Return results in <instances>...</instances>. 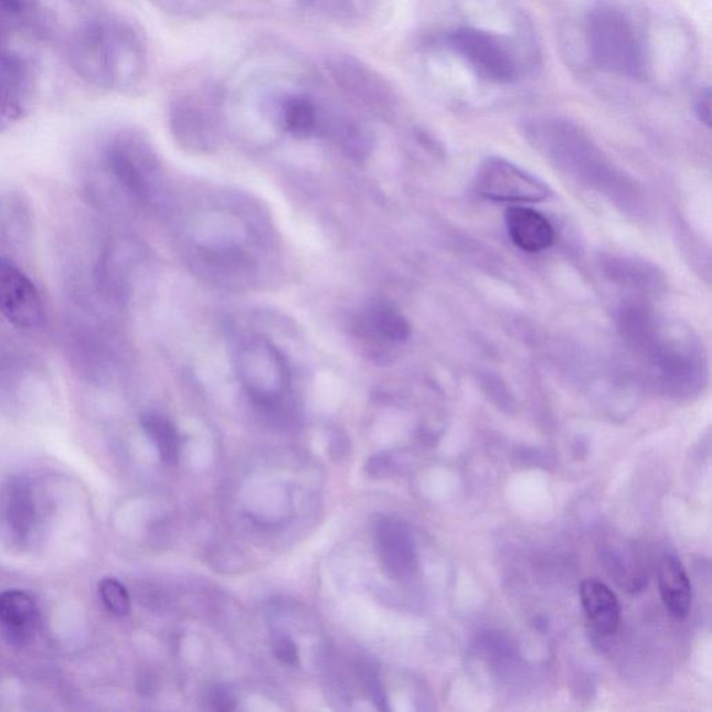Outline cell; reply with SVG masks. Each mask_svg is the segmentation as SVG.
<instances>
[{"label":"cell","mask_w":712,"mask_h":712,"mask_svg":"<svg viewBox=\"0 0 712 712\" xmlns=\"http://www.w3.org/2000/svg\"><path fill=\"white\" fill-rule=\"evenodd\" d=\"M585 34L588 55L599 70L634 82L649 77L644 35L625 10L608 3L592 9Z\"/></svg>","instance_id":"obj_1"},{"label":"cell","mask_w":712,"mask_h":712,"mask_svg":"<svg viewBox=\"0 0 712 712\" xmlns=\"http://www.w3.org/2000/svg\"><path fill=\"white\" fill-rule=\"evenodd\" d=\"M442 41L481 82L512 85L521 79V64L506 36L460 25L449 30Z\"/></svg>","instance_id":"obj_2"},{"label":"cell","mask_w":712,"mask_h":712,"mask_svg":"<svg viewBox=\"0 0 712 712\" xmlns=\"http://www.w3.org/2000/svg\"><path fill=\"white\" fill-rule=\"evenodd\" d=\"M475 189L487 200L510 203H539L553 192L544 181L501 158H489L476 174Z\"/></svg>","instance_id":"obj_3"},{"label":"cell","mask_w":712,"mask_h":712,"mask_svg":"<svg viewBox=\"0 0 712 712\" xmlns=\"http://www.w3.org/2000/svg\"><path fill=\"white\" fill-rule=\"evenodd\" d=\"M0 314L23 330L40 328L45 318L39 288L19 266L3 258H0Z\"/></svg>","instance_id":"obj_4"},{"label":"cell","mask_w":712,"mask_h":712,"mask_svg":"<svg viewBox=\"0 0 712 712\" xmlns=\"http://www.w3.org/2000/svg\"><path fill=\"white\" fill-rule=\"evenodd\" d=\"M376 540L380 560L387 574L405 580L416 570V553L408 528L397 518L383 517L378 522Z\"/></svg>","instance_id":"obj_5"},{"label":"cell","mask_w":712,"mask_h":712,"mask_svg":"<svg viewBox=\"0 0 712 712\" xmlns=\"http://www.w3.org/2000/svg\"><path fill=\"white\" fill-rule=\"evenodd\" d=\"M508 235L519 249L529 254L542 253L554 243L553 224L542 213L528 206H511L506 212Z\"/></svg>","instance_id":"obj_6"},{"label":"cell","mask_w":712,"mask_h":712,"mask_svg":"<svg viewBox=\"0 0 712 712\" xmlns=\"http://www.w3.org/2000/svg\"><path fill=\"white\" fill-rule=\"evenodd\" d=\"M111 50L106 41L104 30L99 26H89L78 36L74 44L73 61L85 78L99 84L111 79Z\"/></svg>","instance_id":"obj_7"},{"label":"cell","mask_w":712,"mask_h":712,"mask_svg":"<svg viewBox=\"0 0 712 712\" xmlns=\"http://www.w3.org/2000/svg\"><path fill=\"white\" fill-rule=\"evenodd\" d=\"M582 607L588 623L604 636L617 634L620 625L618 597L607 585L596 580H586L581 585Z\"/></svg>","instance_id":"obj_8"},{"label":"cell","mask_w":712,"mask_h":712,"mask_svg":"<svg viewBox=\"0 0 712 712\" xmlns=\"http://www.w3.org/2000/svg\"><path fill=\"white\" fill-rule=\"evenodd\" d=\"M658 582L667 612L677 619L687 618L692 607V585L677 555L667 553L662 556Z\"/></svg>","instance_id":"obj_9"},{"label":"cell","mask_w":712,"mask_h":712,"mask_svg":"<svg viewBox=\"0 0 712 712\" xmlns=\"http://www.w3.org/2000/svg\"><path fill=\"white\" fill-rule=\"evenodd\" d=\"M39 619L34 598L23 591L0 593V625L10 644H24Z\"/></svg>","instance_id":"obj_10"},{"label":"cell","mask_w":712,"mask_h":712,"mask_svg":"<svg viewBox=\"0 0 712 712\" xmlns=\"http://www.w3.org/2000/svg\"><path fill=\"white\" fill-rule=\"evenodd\" d=\"M333 72L337 82L351 95L363 99L380 98L391 95L382 79L374 76L371 70L363 67L355 61H341L334 63Z\"/></svg>","instance_id":"obj_11"},{"label":"cell","mask_w":712,"mask_h":712,"mask_svg":"<svg viewBox=\"0 0 712 712\" xmlns=\"http://www.w3.org/2000/svg\"><path fill=\"white\" fill-rule=\"evenodd\" d=\"M8 521L15 538L25 540L31 536L36 522V507L31 487L24 481H18L10 490Z\"/></svg>","instance_id":"obj_12"},{"label":"cell","mask_w":712,"mask_h":712,"mask_svg":"<svg viewBox=\"0 0 712 712\" xmlns=\"http://www.w3.org/2000/svg\"><path fill=\"white\" fill-rule=\"evenodd\" d=\"M141 426L157 447L160 459L168 465L177 464L180 457V436L173 423L162 415L147 414L141 417Z\"/></svg>","instance_id":"obj_13"},{"label":"cell","mask_w":712,"mask_h":712,"mask_svg":"<svg viewBox=\"0 0 712 712\" xmlns=\"http://www.w3.org/2000/svg\"><path fill=\"white\" fill-rule=\"evenodd\" d=\"M283 116L287 130L296 137H309L318 125L315 106L305 98L288 99L284 104Z\"/></svg>","instance_id":"obj_14"},{"label":"cell","mask_w":712,"mask_h":712,"mask_svg":"<svg viewBox=\"0 0 712 712\" xmlns=\"http://www.w3.org/2000/svg\"><path fill=\"white\" fill-rule=\"evenodd\" d=\"M373 328L383 339L393 342H404L411 334L408 320L390 307H382L373 314Z\"/></svg>","instance_id":"obj_15"},{"label":"cell","mask_w":712,"mask_h":712,"mask_svg":"<svg viewBox=\"0 0 712 712\" xmlns=\"http://www.w3.org/2000/svg\"><path fill=\"white\" fill-rule=\"evenodd\" d=\"M99 596L108 612L116 617H126L131 612V598L127 587L114 577H105L99 583Z\"/></svg>","instance_id":"obj_16"},{"label":"cell","mask_w":712,"mask_h":712,"mask_svg":"<svg viewBox=\"0 0 712 712\" xmlns=\"http://www.w3.org/2000/svg\"><path fill=\"white\" fill-rule=\"evenodd\" d=\"M358 674H360L363 687H365L378 709L382 711L389 710L387 699H385L383 684L380 682L376 669L369 666V663H361L360 668H358Z\"/></svg>","instance_id":"obj_17"},{"label":"cell","mask_w":712,"mask_h":712,"mask_svg":"<svg viewBox=\"0 0 712 712\" xmlns=\"http://www.w3.org/2000/svg\"><path fill=\"white\" fill-rule=\"evenodd\" d=\"M273 655L286 666L296 667L299 662V650L296 641L286 634H277L273 637Z\"/></svg>","instance_id":"obj_18"},{"label":"cell","mask_w":712,"mask_h":712,"mask_svg":"<svg viewBox=\"0 0 712 712\" xmlns=\"http://www.w3.org/2000/svg\"><path fill=\"white\" fill-rule=\"evenodd\" d=\"M208 701L215 711L230 712L237 709V700H235L232 690L221 687V684L209 690Z\"/></svg>","instance_id":"obj_19"},{"label":"cell","mask_w":712,"mask_h":712,"mask_svg":"<svg viewBox=\"0 0 712 712\" xmlns=\"http://www.w3.org/2000/svg\"><path fill=\"white\" fill-rule=\"evenodd\" d=\"M694 114L706 127L711 125V91L705 88L701 91L694 102Z\"/></svg>","instance_id":"obj_20"},{"label":"cell","mask_w":712,"mask_h":712,"mask_svg":"<svg viewBox=\"0 0 712 712\" xmlns=\"http://www.w3.org/2000/svg\"><path fill=\"white\" fill-rule=\"evenodd\" d=\"M390 467V457L387 454L374 455L366 464V472L372 476V478H380L387 472Z\"/></svg>","instance_id":"obj_21"},{"label":"cell","mask_w":712,"mask_h":712,"mask_svg":"<svg viewBox=\"0 0 712 712\" xmlns=\"http://www.w3.org/2000/svg\"><path fill=\"white\" fill-rule=\"evenodd\" d=\"M348 449H350V444L346 440H341V438H337L336 442L331 443L330 447V454L331 457L334 459H342L346 458L348 455Z\"/></svg>","instance_id":"obj_22"},{"label":"cell","mask_w":712,"mask_h":712,"mask_svg":"<svg viewBox=\"0 0 712 712\" xmlns=\"http://www.w3.org/2000/svg\"><path fill=\"white\" fill-rule=\"evenodd\" d=\"M21 10V0H0V12L15 14Z\"/></svg>","instance_id":"obj_23"}]
</instances>
